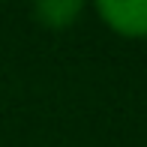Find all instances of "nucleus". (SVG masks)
Returning a JSON list of instances; mask_svg holds the SVG:
<instances>
[{
	"instance_id": "nucleus-1",
	"label": "nucleus",
	"mask_w": 147,
	"mask_h": 147,
	"mask_svg": "<svg viewBox=\"0 0 147 147\" xmlns=\"http://www.w3.org/2000/svg\"><path fill=\"white\" fill-rule=\"evenodd\" d=\"M99 15L126 36L147 33V0H99Z\"/></svg>"
},
{
	"instance_id": "nucleus-2",
	"label": "nucleus",
	"mask_w": 147,
	"mask_h": 147,
	"mask_svg": "<svg viewBox=\"0 0 147 147\" xmlns=\"http://www.w3.org/2000/svg\"><path fill=\"white\" fill-rule=\"evenodd\" d=\"M36 12L51 27H66V24L81 12V3H78V0H39Z\"/></svg>"
}]
</instances>
